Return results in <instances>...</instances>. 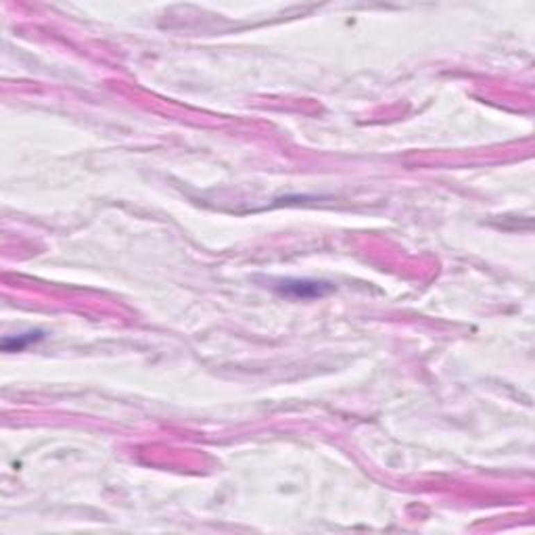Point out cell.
I'll use <instances>...</instances> for the list:
<instances>
[{"label":"cell","instance_id":"6da1fadb","mask_svg":"<svg viewBox=\"0 0 535 535\" xmlns=\"http://www.w3.org/2000/svg\"><path fill=\"white\" fill-rule=\"evenodd\" d=\"M278 291L282 295H289V297L309 299V297H322L324 293H328L330 285L316 282V280H285V282H280Z\"/></svg>","mask_w":535,"mask_h":535},{"label":"cell","instance_id":"7a4b0ae2","mask_svg":"<svg viewBox=\"0 0 535 535\" xmlns=\"http://www.w3.org/2000/svg\"><path fill=\"white\" fill-rule=\"evenodd\" d=\"M38 339H42V332H40V330H32V332L19 334V337H15V339H5V341H3V347H5L7 351H19V349H24L26 345L36 343Z\"/></svg>","mask_w":535,"mask_h":535}]
</instances>
